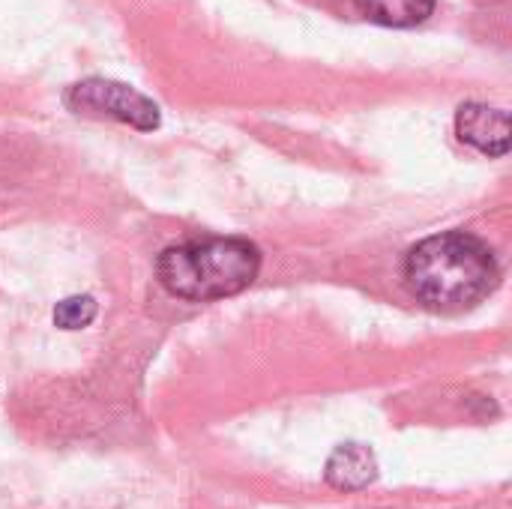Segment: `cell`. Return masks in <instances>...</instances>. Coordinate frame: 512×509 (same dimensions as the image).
Wrapping results in <instances>:
<instances>
[{
    "label": "cell",
    "mask_w": 512,
    "mask_h": 509,
    "mask_svg": "<svg viewBox=\"0 0 512 509\" xmlns=\"http://www.w3.org/2000/svg\"><path fill=\"white\" fill-rule=\"evenodd\" d=\"M414 297L441 312H459L498 288L501 270L492 249L465 231H444L417 243L405 258Z\"/></svg>",
    "instance_id": "1"
},
{
    "label": "cell",
    "mask_w": 512,
    "mask_h": 509,
    "mask_svg": "<svg viewBox=\"0 0 512 509\" xmlns=\"http://www.w3.org/2000/svg\"><path fill=\"white\" fill-rule=\"evenodd\" d=\"M261 270V252L240 237H213L171 246L159 255L156 273L168 294L189 303H210L246 291Z\"/></svg>",
    "instance_id": "2"
},
{
    "label": "cell",
    "mask_w": 512,
    "mask_h": 509,
    "mask_svg": "<svg viewBox=\"0 0 512 509\" xmlns=\"http://www.w3.org/2000/svg\"><path fill=\"white\" fill-rule=\"evenodd\" d=\"M66 108L84 117H111L120 123H129L141 132H150L159 126L162 114L153 99L138 93L129 84L111 81V78H84L72 84L63 96Z\"/></svg>",
    "instance_id": "3"
},
{
    "label": "cell",
    "mask_w": 512,
    "mask_h": 509,
    "mask_svg": "<svg viewBox=\"0 0 512 509\" xmlns=\"http://www.w3.org/2000/svg\"><path fill=\"white\" fill-rule=\"evenodd\" d=\"M456 135L462 144L486 153L507 156L510 150V114L483 102H468L456 111Z\"/></svg>",
    "instance_id": "4"
},
{
    "label": "cell",
    "mask_w": 512,
    "mask_h": 509,
    "mask_svg": "<svg viewBox=\"0 0 512 509\" xmlns=\"http://www.w3.org/2000/svg\"><path fill=\"white\" fill-rule=\"evenodd\" d=\"M378 477L375 453L363 444H342L327 459V483L342 492H360Z\"/></svg>",
    "instance_id": "5"
},
{
    "label": "cell",
    "mask_w": 512,
    "mask_h": 509,
    "mask_svg": "<svg viewBox=\"0 0 512 509\" xmlns=\"http://www.w3.org/2000/svg\"><path fill=\"white\" fill-rule=\"evenodd\" d=\"M360 15L384 27H417L423 24L438 0H354Z\"/></svg>",
    "instance_id": "6"
},
{
    "label": "cell",
    "mask_w": 512,
    "mask_h": 509,
    "mask_svg": "<svg viewBox=\"0 0 512 509\" xmlns=\"http://www.w3.org/2000/svg\"><path fill=\"white\" fill-rule=\"evenodd\" d=\"M96 318V300L87 294L78 297H66L54 306V324L60 330H81Z\"/></svg>",
    "instance_id": "7"
}]
</instances>
